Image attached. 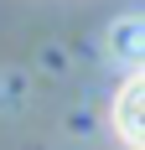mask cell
Instances as JSON below:
<instances>
[{
	"label": "cell",
	"instance_id": "cell-1",
	"mask_svg": "<svg viewBox=\"0 0 145 150\" xmlns=\"http://www.w3.org/2000/svg\"><path fill=\"white\" fill-rule=\"evenodd\" d=\"M140 98H145V78L140 73H130L124 78V88H119V104H114V124H119V140L130 150H140Z\"/></svg>",
	"mask_w": 145,
	"mask_h": 150
},
{
	"label": "cell",
	"instance_id": "cell-2",
	"mask_svg": "<svg viewBox=\"0 0 145 150\" xmlns=\"http://www.w3.org/2000/svg\"><path fill=\"white\" fill-rule=\"evenodd\" d=\"M109 42H114V52L124 62H135V57H140V16H124V21L109 31Z\"/></svg>",
	"mask_w": 145,
	"mask_h": 150
}]
</instances>
